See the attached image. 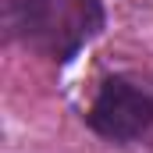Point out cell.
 <instances>
[{"label": "cell", "mask_w": 153, "mask_h": 153, "mask_svg": "<svg viewBox=\"0 0 153 153\" xmlns=\"http://www.w3.org/2000/svg\"><path fill=\"white\" fill-rule=\"evenodd\" d=\"M85 128L111 146L143 143L153 132V85L128 71L107 75L85 107Z\"/></svg>", "instance_id": "cell-2"}, {"label": "cell", "mask_w": 153, "mask_h": 153, "mask_svg": "<svg viewBox=\"0 0 153 153\" xmlns=\"http://www.w3.org/2000/svg\"><path fill=\"white\" fill-rule=\"evenodd\" d=\"M7 43L64 68L107 29L103 0H0Z\"/></svg>", "instance_id": "cell-1"}]
</instances>
